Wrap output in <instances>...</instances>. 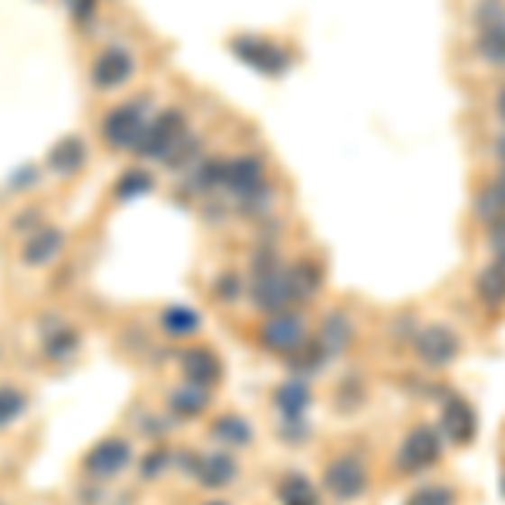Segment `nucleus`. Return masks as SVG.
I'll list each match as a JSON object with an SVG mask.
<instances>
[{"label": "nucleus", "instance_id": "21", "mask_svg": "<svg viewBox=\"0 0 505 505\" xmlns=\"http://www.w3.org/2000/svg\"><path fill=\"white\" fill-rule=\"evenodd\" d=\"M216 435H219L223 442H229V445H246V442H250V428L243 425L240 418H223V421L216 425Z\"/></svg>", "mask_w": 505, "mask_h": 505}, {"label": "nucleus", "instance_id": "29", "mask_svg": "<svg viewBox=\"0 0 505 505\" xmlns=\"http://www.w3.org/2000/svg\"><path fill=\"white\" fill-rule=\"evenodd\" d=\"M149 189V176H128L122 186H118V196H128V192H145Z\"/></svg>", "mask_w": 505, "mask_h": 505}, {"label": "nucleus", "instance_id": "10", "mask_svg": "<svg viewBox=\"0 0 505 505\" xmlns=\"http://www.w3.org/2000/svg\"><path fill=\"white\" fill-rule=\"evenodd\" d=\"M128 75H132V58H128L125 50H108V54L95 64V81H98L101 88H115V85H122Z\"/></svg>", "mask_w": 505, "mask_h": 505}, {"label": "nucleus", "instance_id": "26", "mask_svg": "<svg viewBox=\"0 0 505 505\" xmlns=\"http://www.w3.org/2000/svg\"><path fill=\"white\" fill-rule=\"evenodd\" d=\"M202 404H206V391H202L199 384H196V388H189V391L176 394V408H182V411H189V415H196Z\"/></svg>", "mask_w": 505, "mask_h": 505}, {"label": "nucleus", "instance_id": "14", "mask_svg": "<svg viewBox=\"0 0 505 505\" xmlns=\"http://www.w3.org/2000/svg\"><path fill=\"white\" fill-rule=\"evenodd\" d=\"M58 246H61V236H58L54 229H44V233H38V236L24 246V260L27 263H44V260L54 256Z\"/></svg>", "mask_w": 505, "mask_h": 505}, {"label": "nucleus", "instance_id": "15", "mask_svg": "<svg viewBox=\"0 0 505 505\" xmlns=\"http://www.w3.org/2000/svg\"><path fill=\"white\" fill-rule=\"evenodd\" d=\"M479 50H482V58H485V61L505 64V24H499V27H482Z\"/></svg>", "mask_w": 505, "mask_h": 505}, {"label": "nucleus", "instance_id": "23", "mask_svg": "<svg viewBox=\"0 0 505 505\" xmlns=\"http://www.w3.org/2000/svg\"><path fill=\"white\" fill-rule=\"evenodd\" d=\"M408 505H452V489H445V485H438V489H421V492L411 495Z\"/></svg>", "mask_w": 505, "mask_h": 505}, {"label": "nucleus", "instance_id": "9", "mask_svg": "<svg viewBox=\"0 0 505 505\" xmlns=\"http://www.w3.org/2000/svg\"><path fill=\"white\" fill-rule=\"evenodd\" d=\"M125 462H128V445L112 438V442H101L88 454V472H95V475H115V472L125 468Z\"/></svg>", "mask_w": 505, "mask_h": 505}, {"label": "nucleus", "instance_id": "7", "mask_svg": "<svg viewBox=\"0 0 505 505\" xmlns=\"http://www.w3.org/2000/svg\"><path fill=\"white\" fill-rule=\"evenodd\" d=\"M236 54H243V58L250 64H256L260 71H283V68H287V54H283V50H277L273 44L256 41V38L236 41Z\"/></svg>", "mask_w": 505, "mask_h": 505}, {"label": "nucleus", "instance_id": "13", "mask_svg": "<svg viewBox=\"0 0 505 505\" xmlns=\"http://www.w3.org/2000/svg\"><path fill=\"white\" fill-rule=\"evenodd\" d=\"M186 374H189L196 384H213L216 378H219V361H216L209 351H192L189 357H186Z\"/></svg>", "mask_w": 505, "mask_h": 505}, {"label": "nucleus", "instance_id": "12", "mask_svg": "<svg viewBox=\"0 0 505 505\" xmlns=\"http://www.w3.org/2000/svg\"><path fill=\"white\" fill-rule=\"evenodd\" d=\"M479 297L489 307H502L505 303V263L495 260L492 266H485L479 273Z\"/></svg>", "mask_w": 505, "mask_h": 505}, {"label": "nucleus", "instance_id": "1", "mask_svg": "<svg viewBox=\"0 0 505 505\" xmlns=\"http://www.w3.org/2000/svg\"><path fill=\"white\" fill-rule=\"evenodd\" d=\"M442 454V438L431 425H418L408 438H404L401 452H398V465L401 472H425L428 465L438 462Z\"/></svg>", "mask_w": 505, "mask_h": 505}, {"label": "nucleus", "instance_id": "2", "mask_svg": "<svg viewBox=\"0 0 505 505\" xmlns=\"http://www.w3.org/2000/svg\"><path fill=\"white\" fill-rule=\"evenodd\" d=\"M324 485H327V492L337 495V499H357L367 485V472L357 458H337V462L327 468Z\"/></svg>", "mask_w": 505, "mask_h": 505}, {"label": "nucleus", "instance_id": "30", "mask_svg": "<svg viewBox=\"0 0 505 505\" xmlns=\"http://www.w3.org/2000/svg\"><path fill=\"white\" fill-rule=\"evenodd\" d=\"M495 108H499V115L505 118V88L499 91V101H495Z\"/></svg>", "mask_w": 505, "mask_h": 505}, {"label": "nucleus", "instance_id": "4", "mask_svg": "<svg viewBox=\"0 0 505 505\" xmlns=\"http://www.w3.org/2000/svg\"><path fill=\"white\" fill-rule=\"evenodd\" d=\"M145 135V122H142L139 105H125V108H115L105 118V139L115 142L118 149H132L135 142H142Z\"/></svg>", "mask_w": 505, "mask_h": 505}, {"label": "nucleus", "instance_id": "22", "mask_svg": "<svg viewBox=\"0 0 505 505\" xmlns=\"http://www.w3.org/2000/svg\"><path fill=\"white\" fill-rule=\"evenodd\" d=\"M283 499L290 505H314V492L303 479H287L283 482Z\"/></svg>", "mask_w": 505, "mask_h": 505}, {"label": "nucleus", "instance_id": "24", "mask_svg": "<svg viewBox=\"0 0 505 505\" xmlns=\"http://www.w3.org/2000/svg\"><path fill=\"white\" fill-rule=\"evenodd\" d=\"M165 327L172 330L176 337H182V334H189L196 327V314H189V310H169L165 314Z\"/></svg>", "mask_w": 505, "mask_h": 505}, {"label": "nucleus", "instance_id": "20", "mask_svg": "<svg viewBox=\"0 0 505 505\" xmlns=\"http://www.w3.org/2000/svg\"><path fill=\"white\" fill-rule=\"evenodd\" d=\"M199 479L213 489V485H226L229 479H233V462L229 458H223V454H216V458H209L206 462V468L199 472Z\"/></svg>", "mask_w": 505, "mask_h": 505}, {"label": "nucleus", "instance_id": "31", "mask_svg": "<svg viewBox=\"0 0 505 505\" xmlns=\"http://www.w3.org/2000/svg\"><path fill=\"white\" fill-rule=\"evenodd\" d=\"M209 505H223V502H209Z\"/></svg>", "mask_w": 505, "mask_h": 505}, {"label": "nucleus", "instance_id": "5", "mask_svg": "<svg viewBox=\"0 0 505 505\" xmlns=\"http://www.w3.org/2000/svg\"><path fill=\"white\" fill-rule=\"evenodd\" d=\"M442 428H445V435H448V442L465 445V442H472V438H475L479 421H475V411H472V408H468L462 398H452V401L445 404Z\"/></svg>", "mask_w": 505, "mask_h": 505}, {"label": "nucleus", "instance_id": "18", "mask_svg": "<svg viewBox=\"0 0 505 505\" xmlns=\"http://www.w3.org/2000/svg\"><path fill=\"white\" fill-rule=\"evenodd\" d=\"M81 159H85V149H81L75 139L61 142L58 149L50 152V165H54L58 172H75L78 165H81Z\"/></svg>", "mask_w": 505, "mask_h": 505}, {"label": "nucleus", "instance_id": "17", "mask_svg": "<svg viewBox=\"0 0 505 505\" xmlns=\"http://www.w3.org/2000/svg\"><path fill=\"white\" fill-rule=\"evenodd\" d=\"M307 401H310V394H307L303 384H283V388L277 391L280 411H283L287 418H300L303 408H307Z\"/></svg>", "mask_w": 505, "mask_h": 505}, {"label": "nucleus", "instance_id": "28", "mask_svg": "<svg viewBox=\"0 0 505 505\" xmlns=\"http://www.w3.org/2000/svg\"><path fill=\"white\" fill-rule=\"evenodd\" d=\"M489 246H492L495 260L505 263V219H495L492 226H489Z\"/></svg>", "mask_w": 505, "mask_h": 505}, {"label": "nucleus", "instance_id": "25", "mask_svg": "<svg viewBox=\"0 0 505 505\" xmlns=\"http://www.w3.org/2000/svg\"><path fill=\"white\" fill-rule=\"evenodd\" d=\"M21 408H24V398L11 388H0V421H11L14 415H21Z\"/></svg>", "mask_w": 505, "mask_h": 505}, {"label": "nucleus", "instance_id": "19", "mask_svg": "<svg viewBox=\"0 0 505 505\" xmlns=\"http://www.w3.org/2000/svg\"><path fill=\"white\" fill-rule=\"evenodd\" d=\"M290 287H293V297H310L320 287V270L314 263H300L290 273Z\"/></svg>", "mask_w": 505, "mask_h": 505}, {"label": "nucleus", "instance_id": "3", "mask_svg": "<svg viewBox=\"0 0 505 505\" xmlns=\"http://www.w3.org/2000/svg\"><path fill=\"white\" fill-rule=\"evenodd\" d=\"M418 357L428 367H445L458 357V337L448 327H428L418 334Z\"/></svg>", "mask_w": 505, "mask_h": 505}, {"label": "nucleus", "instance_id": "6", "mask_svg": "<svg viewBox=\"0 0 505 505\" xmlns=\"http://www.w3.org/2000/svg\"><path fill=\"white\" fill-rule=\"evenodd\" d=\"M263 344L270 347V351H283V354L297 351V347L303 344V324L290 314L273 317L263 330Z\"/></svg>", "mask_w": 505, "mask_h": 505}, {"label": "nucleus", "instance_id": "11", "mask_svg": "<svg viewBox=\"0 0 505 505\" xmlns=\"http://www.w3.org/2000/svg\"><path fill=\"white\" fill-rule=\"evenodd\" d=\"M226 182L233 189H240L243 196H252L263 182V165L256 159H236L233 165H226Z\"/></svg>", "mask_w": 505, "mask_h": 505}, {"label": "nucleus", "instance_id": "16", "mask_svg": "<svg viewBox=\"0 0 505 505\" xmlns=\"http://www.w3.org/2000/svg\"><path fill=\"white\" fill-rule=\"evenodd\" d=\"M320 334H324L320 344H324L327 351H341L344 344L351 341V324H347V317L330 314L327 320H324V330H320Z\"/></svg>", "mask_w": 505, "mask_h": 505}, {"label": "nucleus", "instance_id": "27", "mask_svg": "<svg viewBox=\"0 0 505 505\" xmlns=\"http://www.w3.org/2000/svg\"><path fill=\"white\" fill-rule=\"evenodd\" d=\"M479 24H482V27H499V24H505L502 4H495V0H485V4L479 7Z\"/></svg>", "mask_w": 505, "mask_h": 505}, {"label": "nucleus", "instance_id": "8", "mask_svg": "<svg viewBox=\"0 0 505 505\" xmlns=\"http://www.w3.org/2000/svg\"><path fill=\"white\" fill-rule=\"evenodd\" d=\"M252 297H256V303L263 310H283L293 300V287L290 280L277 277V273H263V277L256 280V287H252Z\"/></svg>", "mask_w": 505, "mask_h": 505}]
</instances>
